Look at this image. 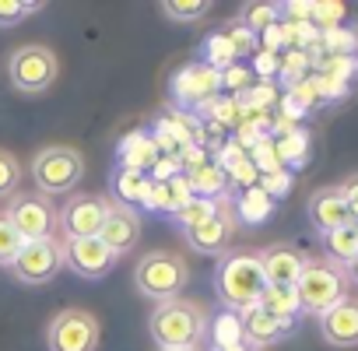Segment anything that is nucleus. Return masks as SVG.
<instances>
[{
  "mask_svg": "<svg viewBox=\"0 0 358 351\" xmlns=\"http://www.w3.org/2000/svg\"><path fill=\"white\" fill-rule=\"evenodd\" d=\"M148 330H151L158 351L197 348V341L208 334V309L194 299L158 302L155 313L148 316Z\"/></svg>",
  "mask_w": 358,
  "mask_h": 351,
  "instance_id": "nucleus-1",
  "label": "nucleus"
},
{
  "mask_svg": "<svg viewBox=\"0 0 358 351\" xmlns=\"http://www.w3.org/2000/svg\"><path fill=\"white\" fill-rule=\"evenodd\" d=\"M267 288V278H264V267H260V257L257 253H225L218 271H215V292L218 299L229 306V309H250L260 302Z\"/></svg>",
  "mask_w": 358,
  "mask_h": 351,
  "instance_id": "nucleus-2",
  "label": "nucleus"
},
{
  "mask_svg": "<svg viewBox=\"0 0 358 351\" xmlns=\"http://www.w3.org/2000/svg\"><path fill=\"white\" fill-rule=\"evenodd\" d=\"M190 281V264L183 253H172V250H151L137 260L134 271V285L144 299L151 302H172L179 299V292L187 288Z\"/></svg>",
  "mask_w": 358,
  "mask_h": 351,
  "instance_id": "nucleus-3",
  "label": "nucleus"
},
{
  "mask_svg": "<svg viewBox=\"0 0 358 351\" xmlns=\"http://www.w3.org/2000/svg\"><path fill=\"white\" fill-rule=\"evenodd\" d=\"M32 183L43 197H53V194H74L81 176H85V158L78 148H67V144H50L43 148L32 165Z\"/></svg>",
  "mask_w": 358,
  "mask_h": 351,
  "instance_id": "nucleus-4",
  "label": "nucleus"
},
{
  "mask_svg": "<svg viewBox=\"0 0 358 351\" xmlns=\"http://www.w3.org/2000/svg\"><path fill=\"white\" fill-rule=\"evenodd\" d=\"M295 295L302 313H327L334 302H341L348 295V278L341 267L323 264V260H306L299 281H295Z\"/></svg>",
  "mask_w": 358,
  "mask_h": 351,
  "instance_id": "nucleus-5",
  "label": "nucleus"
},
{
  "mask_svg": "<svg viewBox=\"0 0 358 351\" xmlns=\"http://www.w3.org/2000/svg\"><path fill=\"white\" fill-rule=\"evenodd\" d=\"M60 74V60L50 46H18L8 60V78L22 95H43L53 88Z\"/></svg>",
  "mask_w": 358,
  "mask_h": 351,
  "instance_id": "nucleus-6",
  "label": "nucleus"
},
{
  "mask_svg": "<svg viewBox=\"0 0 358 351\" xmlns=\"http://www.w3.org/2000/svg\"><path fill=\"white\" fill-rule=\"evenodd\" d=\"M4 215H8V222L15 225V232L22 236V243L53 239L57 211H53L50 197H43V194H15Z\"/></svg>",
  "mask_w": 358,
  "mask_h": 351,
  "instance_id": "nucleus-7",
  "label": "nucleus"
},
{
  "mask_svg": "<svg viewBox=\"0 0 358 351\" xmlns=\"http://www.w3.org/2000/svg\"><path fill=\"white\" fill-rule=\"evenodd\" d=\"M99 320L88 309H64L50 323V351H95Z\"/></svg>",
  "mask_w": 358,
  "mask_h": 351,
  "instance_id": "nucleus-8",
  "label": "nucleus"
},
{
  "mask_svg": "<svg viewBox=\"0 0 358 351\" xmlns=\"http://www.w3.org/2000/svg\"><path fill=\"white\" fill-rule=\"evenodd\" d=\"M109 211V197L99 194H71L67 204L57 211V225H64L67 239H92L99 236Z\"/></svg>",
  "mask_w": 358,
  "mask_h": 351,
  "instance_id": "nucleus-9",
  "label": "nucleus"
},
{
  "mask_svg": "<svg viewBox=\"0 0 358 351\" xmlns=\"http://www.w3.org/2000/svg\"><path fill=\"white\" fill-rule=\"evenodd\" d=\"M64 267V246L57 239H43V243H25L18 260L11 264V274L22 285H46L57 271Z\"/></svg>",
  "mask_w": 358,
  "mask_h": 351,
  "instance_id": "nucleus-10",
  "label": "nucleus"
},
{
  "mask_svg": "<svg viewBox=\"0 0 358 351\" xmlns=\"http://www.w3.org/2000/svg\"><path fill=\"white\" fill-rule=\"evenodd\" d=\"M116 260H120V257H116L99 236H92V239H67V243H64V264H67L74 274L88 278V281L109 274V267H113Z\"/></svg>",
  "mask_w": 358,
  "mask_h": 351,
  "instance_id": "nucleus-11",
  "label": "nucleus"
},
{
  "mask_svg": "<svg viewBox=\"0 0 358 351\" xmlns=\"http://www.w3.org/2000/svg\"><path fill=\"white\" fill-rule=\"evenodd\" d=\"M320 334L330 348H355L358 344V299L344 295L327 313H320Z\"/></svg>",
  "mask_w": 358,
  "mask_h": 351,
  "instance_id": "nucleus-12",
  "label": "nucleus"
},
{
  "mask_svg": "<svg viewBox=\"0 0 358 351\" xmlns=\"http://www.w3.org/2000/svg\"><path fill=\"white\" fill-rule=\"evenodd\" d=\"M218 88H222V74L211 71L208 64H190V67L179 71L176 81H172V95H176V102H183V106H201Z\"/></svg>",
  "mask_w": 358,
  "mask_h": 351,
  "instance_id": "nucleus-13",
  "label": "nucleus"
},
{
  "mask_svg": "<svg viewBox=\"0 0 358 351\" xmlns=\"http://www.w3.org/2000/svg\"><path fill=\"white\" fill-rule=\"evenodd\" d=\"M137 236H141V218H137V211L120 208V204L109 201V211H106V222H102V229H99V239H102L116 257H123L127 250L137 246Z\"/></svg>",
  "mask_w": 358,
  "mask_h": 351,
  "instance_id": "nucleus-14",
  "label": "nucleus"
},
{
  "mask_svg": "<svg viewBox=\"0 0 358 351\" xmlns=\"http://www.w3.org/2000/svg\"><path fill=\"white\" fill-rule=\"evenodd\" d=\"M306 211H309V222L316 225L320 236H327V232L344 229V225L355 222V218L348 215V204H344V197H341L337 187H323V190H316V194L309 197Z\"/></svg>",
  "mask_w": 358,
  "mask_h": 351,
  "instance_id": "nucleus-15",
  "label": "nucleus"
},
{
  "mask_svg": "<svg viewBox=\"0 0 358 351\" xmlns=\"http://www.w3.org/2000/svg\"><path fill=\"white\" fill-rule=\"evenodd\" d=\"M239 320H243V344H250L253 351H260V348H267V344L281 341V337L292 330V323H281L278 316L264 313L260 306L239 309Z\"/></svg>",
  "mask_w": 358,
  "mask_h": 351,
  "instance_id": "nucleus-16",
  "label": "nucleus"
},
{
  "mask_svg": "<svg viewBox=\"0 0 358 351\" xmlns=\"http://www.w3.org/2000/svg\"><path fill=\"white\" fill-rule=\"evenodd\" d=\"M260 257V267H264V278L267 285H295L302 267H306V257L292 246H267Z\"/></svg>",
  "mask_w": 358,
  "mask_h": 351,
  "instance_id": "nucleus-17",
  "label": "nucleus"
},
{
  "mask_svg": "<svg viewBox=\"0 0 358 351\" xmlns=\"http://www.w3.org/2000/svg\"><path fill=\"white\" fill-rule=\"evenodd\" d=\"M232 215L225 208H218V215H211L208 222H201L197 229H187V243L197 250V253H222L232 239Z\"/></svg>",
  "mask_w": 358,
  "mask_h": 351,
  "instance_id": "nucleus-18",
  "label": "nucleus"
},
{
  "mask_svg": "<svg viewBox=\"0 0 358 351\" xmlns=\"http://www.w3.org/2000/svg\"><path fill=\"white\" fill-rule=\"evenodd\" d=\"M109 190L116 197L120 208H137V204H148V194H151V176L148 172H134V169H113L109 176Z\"/></svg>",
  "mask_w": 358,
  "mask_h": 351,
  "instance_id": "nucleus-19",
  "label": "nucleus"
},
{
  "mask_svg": "<svg viewBox=\"0 0 358 351\" xmlns=\"http://www.w3.org/2000/svg\"><path fill=\"white\" fill-rule=\"evenodd\" d=\"M158 158H162V151H158V144H155L151 134H130V137H123L120 148H116V162H120V169L151 172Z\"/></svg>",
  "mask_w": 358,
  "mask_h": 351,
  "instance_id": "nucleus-20",
  "label": "nucleus"
},
{
  "mask_svg": "<svg viewBox=\"0 0 358 351\" xmlns=\"http://www.w3.org/2000/svg\"><path fill=\"white\" fill-rule=\"evenodd\" d=\"M257 306H260L264 313L278 316L281 323H295V316L302 313L299 295H295V285H267Z\"/></svg>",
  "mask_w": 358,
  "mask_h": 351,
  "instance_id": "nucleus-21",
  "label": "nucleus"
},
{
  "mask_svg": "<svg viewBox=\"0 0 358 351\" xmlns=\"http://www.w3.org/2000/svg\"><path fill=\"white\" fill-rule=\"evenodd\" d=\"M243 344V320L236 309H222L211 323V348L215 351H232Z\"/></svg>",
  "mask_w": 358,
  "mask_h": 351,
  "instance_id": "nucleus-22",
  "label": "nucleus"
},
{
  "mask_svg": "<svg viewBox=\"0 0 358 351\" xmlns=\"http://www.w3.org/2000/svg\"><path fill=\"white\" fill-rule=\"evenodd\" d=\"M323 250H327L330 260H337L341 267H348V264L358 257V229H355V222L344 225V229L327 232V236H323Z\"/></svg>",
  "mask_w": 358,
  "mask_h": 351,
  "instance_id": "nucleus-23",
  "label": "nucleus"
},
{
  "mask_svg": "<svg viewBox=\"0 0 358 351\" xmlns=\"http://www.w3.org/2000/svg\"><path fill=\"white\" fill-rule=\"evenodd\" d=\"M218 208H222V201H215V197H194L183 211H176V218L187 232V229H197L201 222H208L211 215H218Z\"/></svg>",
  "mask_w": 358,
  "mask_h": 351,
  "instance_id": "nucleus-24",
  "label": "nucleus"
},
{
  "mask_svg": "<svg viewBox=\"0 0 358 351\" xmlns=\"http://www.w3.org/2000/svg\"><path fill=\"white\" fill-rule=\"evenodd\" d=\"M211 11L208 0H165L162 4V15L172 18V22H197Z\"/></svg>",
  "mask_w": 358,
  "mask_h": 351,
  "instance_id": "nucleus-25",
  "label": "nucleus"
},
{
  "mask_svg": "<svg viewBox=\"0 0 358 351\" xmlns=\"http://www.w3.org/2000/svg\"><path fill=\"white\" fill-rule=\"evenodd\" d=\"M22 236L15 232V225L8 222V215L0 211V267H8L11 271V264L18 260V253H22Z\"/></svg>",
  "mask_w": 358,
  "mask_h": 351,
  "instance_id": "nucleus-26",
  "label": "nucleus"
},
{
  "mask_svg": "<svg viewBox=\"0 0 358 351\" xmlns=\"http://www.w3.org/2000/svg\"><path fill=\"white\" fill-rule=\"evenodd\" d=\"M22 187V162L0 148V197H15Z\"/></svg>",
  "mask_w": 358,
  "mask_h": 351,
  "instance_id": "nucleus-27",
  "label": "nucleus"
},
{
  "mask_svg": "<svg viewBox=\"0 0 358 351\" xmlns=\"http://www.w3.org/2000/svg\"><path fill=\"white\" fill-rule=\"evenodd\" d=\"M43 4H36V0H0V29H15L22 18L29 15H39Z\"/></svg>",
  "mask_w": 358,
  "mask_h": 351,
  "instance_id": "nucleus-28",
  "label": "nucleus"
},
{
  "mask_svg": "<svg viewBox=\"0 0 358 351\" xmlns=\"http://www.w3.org/2000/svg\"><path fill=\"white\" fill-rule=\"evenodd\" d=\"M236 60H239V57H236L229 36H211V39H208V67H211V71L222 74V71H229Z\"/></svg>",
  "mask_w": 358,
  "mask_h": 351,
  "instance_id": "nucleus-29",
  "label": "nucleus"
},
{
  "mask_svg": "<svg viewBox=\"0 0 358 351\" xmlns=\"http://www.w3.org/2000/svg\"><path fill=\"white\" fill-rule=\"evenodd\" d=\"M190 183H194V194L201 190V194H208V197H215V201H218V194H222V187H225L218 165H197L194 176H190Z\"/></svg>",
  "mask_w": 358,
  "mask_h": 351,
  "instance_id": "nucleus-30",
  "label": "nucleus"
},
{
  "mask_svg": "<svg viewBox=\"0 0 358 351\" xmlns=\"http://www.w3.org/2000/svg\"><path fill=\"white\" fill-rule=\"evenodd\" d=\"M278 11L281 8H274V4H250L243 15H246V32H260V29H271L274 25V18H278Z\"/></svg>",
  "mask_w": 358,
  "mask_h": 351,
  "instance_id": "nucleus-31",
  "label": "nucleus"
},
{
  "mask_svg": "<svg viewBox=\"0 0 358 351\" xmlns=\"http://www.w3.org/2000/svg\"><path fill=\"white\" fill-rule=\"evenodd\" d=\"M239 211H243V218H246V222H264V218H267V211H271V197H267L264 190H250V194L243 197Z\"/></svg>",
  "mask_w": 358,
  "mask_h": 351,
  "instance_id": "nucleus-32",
  "label": "nucleus"
},
{
  "mask_svg": "<svg viewBox=\"0 0 358 351\" xmlns=\"http://www.w3.org/2000/svg\"><path fill=\"white\" fill-rule=\"evenodd\" d=\"M337 190H341V197H344V204H348V215L358 222V172L348 176V180H344Z\"/></svg>",
  "mask_w": 358,
  "mask_h": 351,
  "instance_id": "nucleus-33",
  "label": "nucleus"
},
{
  "mask_svg": "<svg viewBox=\"0 0 358 351\" xmlns=\"http://www.w3.org/2000/svg\"><path fill=\"white\" fill-rule=\"evenodd\" d=\"M344 278H348V281H355V285H358V257H355V260H351V264H348V267H344Z\"/></svg>",
  "mask_w": 358,
  "mask_h": 351,
  "instance_id": "nucleus-34",
  "label": "nucleus"
},
{
  "mask_svg": "<svg viewBox=\"0 0 358 351\" xmlns=\"http://www.w3.org/2000/svg\"><path fill=\"white\" fill-rule=\"evenodd\" d=\"M232 351H253V348H250V344H239V348H232Z\"/></svg>",
  "mask_w": 358,
  "mask_h": 351,
  "instance_id": "nucleus-35",
  "label": "nucleus"
},
{
  "mask_svg": "<svg viewBox=\"0 0 358 351\" xmlns=\"http://www.w3.org/2000/svg\"><path fill=\"white\" fill-rule=\"evenodd\" d=\"M176 351H197V348H176Z\"/></svg>",
  "mask_w": 358,
  "mask_h": 351,
  "instance_id": "nucleus-36",
  "label": "nucleus"
},
{
  "mask_svg": "<svg viewBox=\"0 0 358 351\" xmlns=\"http://www.w3.org/2000/svg\"><path fill=\"white\" fill-rule=\"evenodd\" d=\"M355 229H358V222H355Z\"/></svg>",
  "mask_w": 358,
  "mask_h": 351,
  "instance_id": "nucleus-37",
  "label": "nucleus"
}]
</instances>
